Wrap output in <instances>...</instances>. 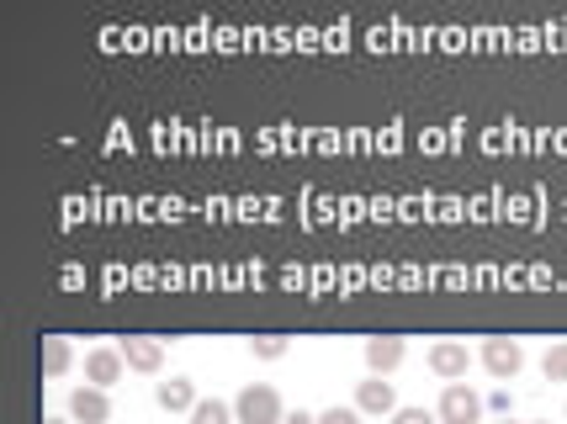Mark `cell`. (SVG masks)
Listing matches in <instances>:
<instances>
[{
  "label": "cell",
  "mask_w": 567,
  "mask_h": 424,
  "mask_svg": "<svg viewBox=\"0 0 567 424\" xmlns=\"http://www.w3.org/2000/svg\"><path fill=\"white\" fill-rule=\"evenodd\" d=\"M234 414H239V424H281V420H287L281 393H276L271 382H249L245 393L234 399Z\"/></svg>",
  "instance_id": "obj_1"
},
{
  "label": "cell",
  "mask_w": 567,
  "mask_h": 424,
  "mask_svg": "<svg viewBox=\"0 0 567 424\" xmlns=\"http://www.w3.org/2000/svg\"><path fill=\"white\" fill-rule=\"evenodd\" d=\"M435 414H441V424H477L483 420V399L472 393L467 382H445Z\"/></svg>",
  "instance_id": "obj_2"
},
{
  "label": "cell",
  "mask_w": 567,
  "mask_h": 424,
  "mask_svg": "<svg viewBox=\"0 0 567 424\" xmlns=\"http://www.w3.org/2000/svg\"><path fill=\"white\" fill-rule=\"evenodd\" d=\"M477 361H483V366H488V372H494L498 382H509V376H515L519 366H525V345H519V340H504V334H498V340H483Z\"/></svg>",
  "instance_id": "obj_3"
},
{
  "label": "cell",
  "mask_w": 567,
  "mask_h": 424,
  "mask_svg": "<svg viewBox=\"0 0 567 424\" xmlns=\"http://www.w3.org/2000/svg\"><path fill=\"white\" fill-rule=\"evenodd\" d=\"M70 420L74 424H106L112 420V399H106V387H96V382L74 387L70 393Z\"/></svg>",
  "instance_id": "obj_4"
},
{
  "label": "cell",
  "mask_w": 567,
  "mask_h": 424,
  "mask_svg": "<svg viewBox=\"0 0 567 424\" xmlns=\"http://www.w3.org/2000/svg\"><path fill=\"white\" fill-rule=\"evenodd\" d=\"M424 361H430V372L445 376V382H462V376H467V366H472V355H467V345H462V340H435Z\"/></svg>",
  "instance_id": "obj_5"
},
{
  "label": "cell",
  "mask_w": 567,
  "mask_h": 424,
  "mask_svg": "<svg viewBox=\"0 0 567 424\" xmlns=\"http://www.w3.org/2000/svg\"><path fill=\"white\" fill-rule=\"evenodd\" d=\"M123 345H96V350H85V376L96 382V387H112L117 376H123Z\"/></svg>",
  "instance_id": "obj_6"
},
{
  "label": "cell",
  "mask_w": 567,
  "mask_h": 424,
  "mask_svg": "<svg viewBox=\"0 0 567 424\" xmlns=\"http://www.w3.org/2000/svg\"><path fill=\"white\" fill-rule=\"evenodd\" d=\"M154 403H159V409H165V414H192V409H197V382H192V376H171V382H159V387H154Z\"/></svg>",
  "instance_id": "obj_7"
},
{
  "label": "cell",
  "mask_w": 567,
  "mask_h": 424,
  "mask_svg": "<svg viewBox=\"0 0 567 424\" xmlns=\"http://www.w3.org/2000/svg\"><path fill=\"white\" fill-rule=\"evenodd\" d=\"M355 409H361V414H398L393 382H382V376L361 382V387H355Z\"/></svg>",
  "instance_id": "obj_8"
},
{
  "label": "cell",
  "mask_w": 567,
  "mask_h": 424,
  "mask_svg": "<svg viewBox=\"0 0 567 424\" xmlns=\"http://www.w3.org/2000/svg\"><path fill=\"white\" fill-rule=\"evenodd\" d=\"M361 355H367V366L377 376H388L393 366H403V340H393V334H377V340H367V345H361Z\"/></svg>",
  "instance_id": "obj_9"
},
{
  "label": "cell",
  "mask_w": 567,
  "mask_h": 424,
  "mask_svg": "<svg viewBox=\"0 0 567 424\" xmlns=\"http://www.w3.org/2000/svg\"><path fill=\"white\" fill-rule=\"evenodd\" d=\"M123 361L133 372H159L165 366V345L159 340H123Z\"/></svg>",
  "instance_id": "obj_10"
},
{
  "label": "cell",
  "mask_w": 567,
  "mask_h": 424,
  "mask_svg": "<svg viewBox=\"0 0 567 424\" xmlns=\"http://www.w3.org/2000/svg\"><path fill=\"white\" fill-rule=\"evenodd\" d=\"M192 424H239V414H234V403L202 399L197 409H192Z\"/></svg>",
  "instance_id": "obj_11"
},
{
  "label": "cell",
  "mask_w": 567,
  "mask_h": 424,
  "mask_svg": "<svg viewBox=\"0 0 567 424\" xmlns=\"http://www.w3.org/2000/svg\"><path fill=\"white\" fill-rule=\"evenodd\" d=\"M70 366V340H43V376H59Z\"/></svg>",
  "instance_id": "obj_12"
},
{
  "label": "cell",
  "mask_w": 567,
  "mask_h": 424,
  "mask_svg": "<svg viewBox=\"0 0 567 424\" xmlns=\"http://www.w3.org/2000/svg\"><path fill=\"white\" fill-rule=\"evenodd\" d=\"M249 355H255V361H281V355H287V334H260V340H249Z\"/></svg>",
  "instance_id": "obj_13"
},
{
  "label": "cell",
  "mask_w": 567,
  "mask_h": 424,
  "mask_svg": "<svg viewBox=\"0 0 567 424\" xmlns=\"http://www.w3.org/2000/svg\"><path fill=\"white\" fill-rule=\"evenodd\" d=\"M542 372L551 376V382H567V345H551V350H546Z\"/></svg>",
  "instance_id": "obj_14"
},
{
  "label": "cell",
  "mask_w": 567,
  "mask_h": 424,
  "mask_svg": "<svg viewBox=\"0 0 567 424\" xmlns=\"http://www.w3.org/2000/svg\"><path fill=\"white\" fill-rule=\"evenodd\" d=\"M319 424H361V409H355V403H350V409H340V403H334V409H323V414H319Z\"/></svg>",
  "instance_id": "obj_15"
},
{
  "label": "cell",
  "mask_w": 567,
  "mask_h": 424,
  "mask_svg": "<svg viewBox=\"0 0 567 424\" xmlns=\"http://www.w3.org/2000/svg\"><path fill=\"white\" fill-rule=\"evenodd\" d=\"M393 424H441V414H430V409H398Z\"/></svg>",
  "instance_id": "obj_16"
},
{
  "label": "cell",
  "mask_w": 567,
  "mask_h": 424,
  "mask_svg": "<svg viewBox=\"0 0 567 424\" xmlns=\"http://www.w3.org/2000/svg\"><path fill=\"white\" fill-rule=\"evenodd\" d=\"M281 424H319V414H302V409H297V414H287Z\"/></svg>",
  "instance_id": "obj_17"
},
{
  "label": "cell",
  "mask_w": 567,
  "mask_h": 424,
  "mask_svg": "<svg viewBox=\"0 0 567 424\" xmlns=\"http://www.w3.org/2000/svg\"><path fill=\"white\" fill-rule=\"evenodd\" d=\"M43 424H70V420H43Z\"/></svg>",
  "instance_id": "obj_18"
},
{
  "label": "cell",
  "mask_w": 567,
  "mask_h": 424,
  "mask_svg": "<svg viewBox=\"0 0 567 424\" xmlns=\"http://www.w3.org/2000/svg\"><path fill=\"white\" fill-rule=\"evenodd\" d=\"M498 424H515V420H498Z\"/></svg>",
  "instance_id": "obj_19"
},
{
  "label": "cell",
  "mask_w": 567,
  "mask_h": 424,
  "mask_svg": "<svg viewBox=\"0 0 567 424\" xmlns=\"http://www.w3.org/2000/svg\"><path fill=\"white\" fill-rule=\"evenodd\" d=\"M530 424H546V420H530Z\"/></svg>",
  "instance_id": "obj_20"
}]
</instances>
